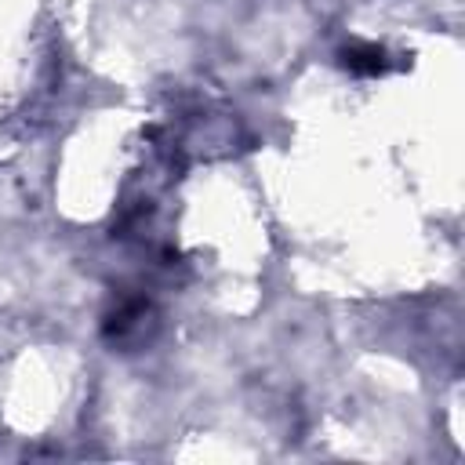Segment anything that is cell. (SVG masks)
Returning <instances> with one entry per match:
<instances>
[{"mask_svg": "<svg viewBox=\"0 0 465 465\" xmlns=\"http://www.w3.org/2000/svg\"><path fill=\"white\" fill-rule=\"evenodd\" d=\"M346 66L353 70V73H367V77H375V73H385V52L382 48H371V44H360V48H349L346 52Z\"/></svg>", "mask_w": 465, "mask_h": 465, "instance_id": "1", "label": "cell"}]
</instances>
